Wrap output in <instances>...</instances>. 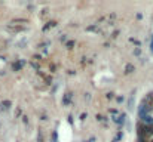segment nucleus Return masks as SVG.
<instances>
[]
</instances>
